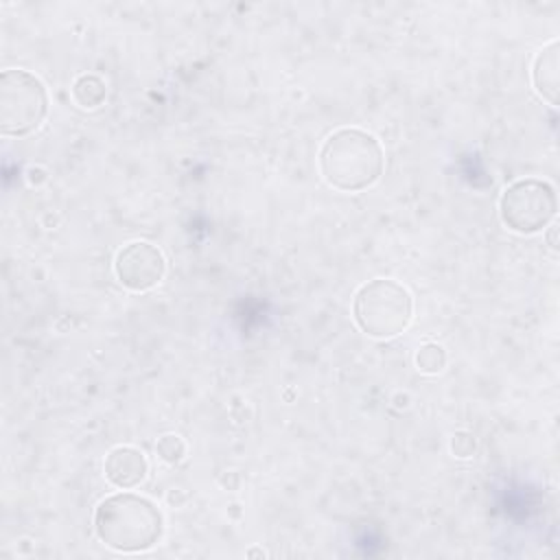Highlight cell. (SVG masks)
Masks as SVG:
<instances>
[{
    "mask_svg": "<svg viewBox=\"0 0 560 560\" xmlns=\"http://www.w3.org/2000/svg\"><path fill=\"white\" fill-rule=\"evenodd\" d=\"M385 166L381 142L357 127L337 129L326 138L319 151V171L324 179L343 192H359L378 182Z\"/></svg>",
    "mask_w": 560,
    "mask_h": 560,
    "instance_id": "6da1fadb",
    "label": "cell"
},
{
    "mask_svg": "<svg viewBox=\"0 0 560 560\" xmlns=\"http://www.w3.org/2000/svg\"><path fill=\"white\" fill-rule=\"evenodd\" d=\"M94 532L107 547L122 553H138L158 545L164 532V518L153 501L140 494L118 492L96 505Z\"/></svg>",
    "mask_w": 560,
    "mask_h": 560,
    "instance_id": "7a4b0ae2",
    "label": "cell"
},
{
    "mask_svg": "<svg viewBox=\"0 0 560 560\" xmlns=\"http://www.w3.org/2000/svg\"><path fill=\"white\" fill-rule=\"evenodd\" d=\"M352 315L365 335L374 339H392L409 326L413 300L396 280L374 278L354 293Z\"/></svg>",
    "mask_w": 560,
    "mask_h": 560,
    "instance_id": "3957f363",
    "label": "cell"
},
{
    "mask_svg": "<svg viewBox=\"0 0 560 560\" xmlns=\"http://www.w3.org/2000/svg\"><path fill=\"white\" fill-rule=\"evenodd\" d=\"M48 112L44 83L22 68L0 74V131L4 136H26L35 131Z\"/></svg>",
    "mask_w": 560,
    "mask_h": 560,
    "instance_id": "277c9868",
    "label": "cell"
},
{
    "mask_svg": "<svg viewBox=\"0 0 560 560\" xmlns=\"http://www.w3.org/2000/svg\"><path fill=\"white\" fill-rule=\"evenodd\" d=\"M556 188L536 177L512 182L499 199L501 221L516 234H536L545 230L556 219Z\"/></svg>",
    "mask_w": 560,
    "mask_h": 560,
    "instance_id": "5b68a950",
    "label": "cell"
},
{
    "mask_svg": "<svg viewBox=\"0 0 560 560\" xmlns=\"http://www.w3.org/2000/svg\"><path fill=\"white\" fill-rule=\"evenodd\" d=\"M114 273L125 289L149 291L162 282L166 260L155 245L147 241H131L118 249L114 258Z\"/></svg>",
    "mask_w": 560,
    "mask_h": 560,
    "instance_id": "8992f818",
    "label": "cell"
},
{
    "mask_svg": "<svg viewBox=\"0 0 560 560\" xmlns=\"http://www.w3.org/2000/svg\"><path fill=\"white\" fill-rule=\"evenodd\" d=\"M147 472L149 462L136 446H116L105 457V477L120 490L140 486L147 479Z\"/></svg>",
    "mask_w": 560,
    "mask_h": 560,
    "instance_id": "52a82bcc",
    "label": "cell"
},
{
    "mask_svg": "<svg viewBox=\"0 0 560 560\" xmlns=\"http://www.w3.org/2000/svg\"><path fill=\"white\" fill-rule=\"evenodd\" d=\"M532 83L536 94L547 101L549 105L558 103V88H560V44L551 39L542 46L532 66Z\"/></svg>",
    "mask_w": 560,
    "mask_h": 560,
    "instance_id": "ba28073f",
    "label": "cell"
},
{
    "mask_svg": "<svg viewBox=\"0 0 560 560\" xmlns=\"http://www.w3.org/2000/svg\"><path fill=\"white\" fill-rule=\"evenodd\" d=\"M107 96V85L98 74H81L72 83V98L83 109H94L103 105Z\"/></svg>",
    "mask_w": 560,
    "mask_h": 560,
    "instance_id": "9c48e42d",
    "label": "cell"
},
{
    "mask_svg": "<svg viewBox=\"0 0 560 560\" xmlns=\"http://www.w3.org/2000/svg\"><path fill=\"white\" fill-rule=\"evenodd\" d=\"M446 365V352L440 343L427 341L416 350V368L422 374H440Z\"/></svg>",
    "mask_w": 560,
    "mask_h": 560,
    "instance_id": "30bf717a",
    "label": "cell"
},
{
    "mask_svg": "<svg viewBox=\"0 0 560 560\" xmlns=\"http://www.w3.org/2000/svg\"><path fill=\"white\" fill-rule=\"evenodd\" d=\"M155 453L166 464H179L184 459V455H186V444H184V440L179 435L166 433V435H162L158 440Z\"/></svg>",
    "mask_w": 560,
    "mask_h": 560,
    "instance_id": "8fae6325",
    "label": "cell"
},
{
    "mask_svg": "<svg viewBox=\"0 0 560 560\" xmlns=\"http://www.w3.org/2000/svg\"><path fill=\"white\" fill-rule=\"evenodd\" d=\"M477 448V442H475V435L468 433V431H457L453 438H451V453L459 459H466L475 453Z\"/></svg>",
    "mask_w": 560,
    "mask_h": 560,
    "instance_id": "7c38bea8",
    "label": "cell"
},
{
    "mask_svg": "<svg viewBox=\"0 0 560 560\" xmlns=\"http://www.w3.org/2000/svg\"><path fill=\"white\" fill-rule=\"evenodd\" d=\"M549 241H551V247H556V225H551V234H549Z\"/></svg>",
    "mask_w": 560,
    "mask_h": 560,
    "instance_id": "4fadbf2b",
    "label": "cell"
}]
</instances>
